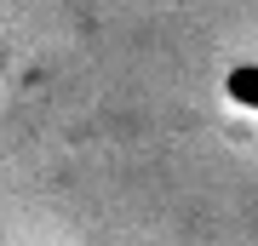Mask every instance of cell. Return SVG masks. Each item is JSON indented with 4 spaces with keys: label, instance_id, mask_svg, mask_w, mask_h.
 I'll use <instances>...</instances> for the list:
<instances>
[{
    "label": "cell",
    "instance_id": "cell-1",
    "mask_svg": "<svg viewBox=\"0 0 258 246\" xmlns=\"http://www.w3.org/2000/svg\"><path fill=\"white\" fill-rule=\"evenodd\" d=\"M230 98L241 103V109H258V63L230 69Z\"/></svg>",
    "mask_w": 258,
    "mask_h": 246
}]
</instances>
